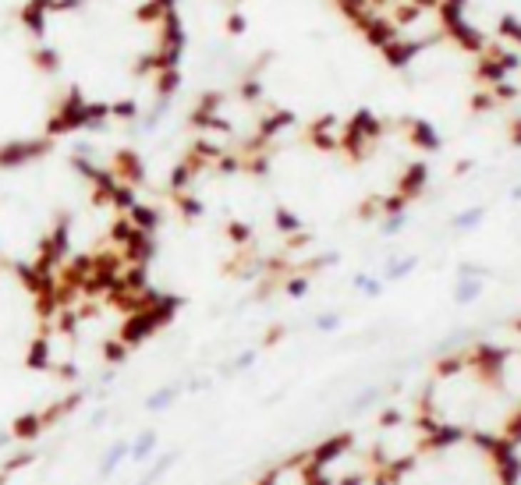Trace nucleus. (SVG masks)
Returning a JSON list of instances; mask_svg holds the SVG:
<instances>
[{
  "mask_svg": "<svg viewBox=\"0 0 521 485\" xmlns=\"http://www.w3.org/2000/svg\"><path fill=\"white\" fill-rule=\"evenodd\" d=\"M124 461H128V439H117V443H110V446H106V454H103V461H100V468H96V475L106 482V479H110V475H113Z\"/></svg>",
  "mask_w": 521,
  "mask_h": 485,
  "instance_id": "obj_1",
  "label": "nucleus"
},
{
  "mask_svg": "<svg viewBox=\"0 0 521 485\" xmlns=\"http://www.w3.org/2000/svg\"><path fill=\"white\" fill-rule=\"evenodd\" d=\"M156 450V432H138L135 439H128V461L135 464H149Z\"/></svg>",
  "mask_w": 521,
  "mask_h": 485,
  "instance_id": "obj_2",
  "label": "nucleus"
},
{
  "mask_svg": "<svg viewBox=\"0 0 521 485\" xmlns=\"http://www.w3.org/2000/svg\"><path fill=\"white\" fill-rule=\"evenodd\" d=\"M174 400H178V387H174V383H167V387L153 389V393L146 397V411H167Z\"/></svg>",
  "mask_w": 521,
  "mask_h": 485,
  "instance_id": "obj_3",
  "label": "nucleus"
},
{
  "mask_svg": "<svg viewBox=\"0 0 521 485\" xmlns=\"http://www.w3.org/2000/svg\"><path fill=\"white\" fill-rule=\"evenodd\" d=\"M174 464V454H167V457H156V461H149V468H146V475H142V482L138 485H156L163 475H167V468Z\"/></svg>",
  "mask_w": 521,
  "mask_h": 485,
  "instance_id": "obj_4",
  "label": "nucleus"
}]
</instances>
